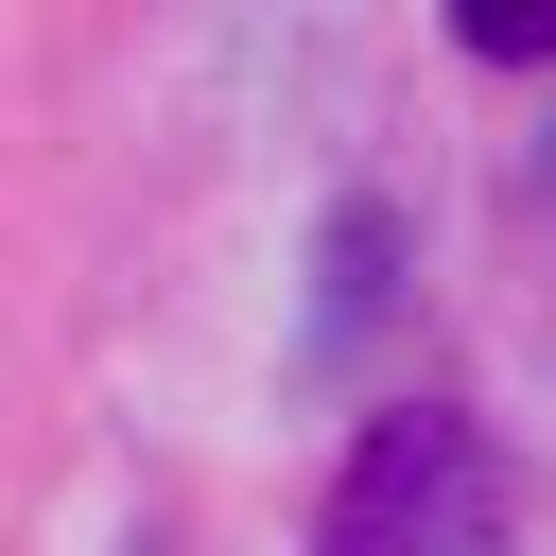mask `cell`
<instances>
[{
  "label": "cell",
  "instance_id": "obj_2",
  "mask_svg": "<svg viewBox=\"0 0 556 556\" xmlns=\"http://www.w3.org/2000/svg\"><path fill=\"white\" fill-rule=\"evenodd\" d=\"M452 52H486V70H556V0H452Z\"/></svg>",
  "mask_w": 556,
  "mask_h": 556
},
{
  "label": "cell",
  "instance_id": "obj_1",
  "mask_svg": "<svg viewBox=\"0 0 556 556\" xmlns=\"http://www.w3.org/2000/svg\"><path fill=\"white\" fill-rule=\"evenodd\" d=\"M313 556H504V452H486L452 400L365 417V452L330 469Z\"/></svg>",
  "mask_w": 556,
  "mask_h": 556
}]
</instances>
